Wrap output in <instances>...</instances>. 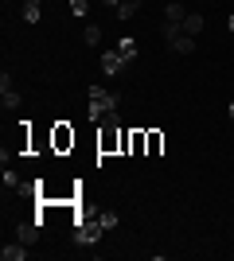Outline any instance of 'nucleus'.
Listing matches in <instances>:
<instances>
[{"mask_svg": "<svg viewBox=\"0 0 234 261\" xmlns=\"http://www.w3.org/2000/svg\"><path fill=\"white\" fill-rule=\"evenodd\" d=\"M184 16H188V8H184L179 0H168V8H164V23H184Z\"/></svg>", "mask_w": 234, "mask_h": 261, "instance_id": "7", "label": "nucleus"}, {"mask_svg": "<svg viewBox=\"0 0 234 261\" xmlns=\"http://www.w3.org/2000/svg\"><path fill=\"white\" fill-rule=\"evenodd\" d=\"M101 4H113V8H117V4H121V0H101Z\"/></svg>", "mask_w": 234, "mask_h": 261, "instance_id": "19", "label": "nucleus"}, {"mask_svg": "<svg viewBox=\"0 0 234 261\" xmlns=\"http://www.w3.org/2000/svg\"><path fill=\"white\" fill-rule=\"evenodd\" d=\"M94 218L101 222V230H113V226H117V215H113V211H101V215H94Z\"/></svg>", "mask_w": 234, "mask_h": 261, "instance_id": "16", "label": "nucleus"}, {"mask_svg": "<svg viewBox=\"0 0 234 261\" xmlns=\"http://www.w3.org/2000/svg\"><path fill=\"white\" fill-rule=\"evenodd\" d=\"M137 8H141V0H121L113 12H117V20H133V12H137Z\"/></svg>", "mask_w": 234, "mask_h": 261, "instance_id": "12", "label": "nucleus"}, {"mask_svg": "<svg viewBox=\"0 0 234 261\" xmlns=\"http://www.w3.org/2000/svg\"><path fill=\"white\" fill-rule=\"evenodd\" d=\"M101 70H106V74H121L125 70L121 51H101Z\"/></svg>", "mask_w": 234, "mask_h": 261, "instance_id": "5", "label": "nucleus"}, {"mask_svg": "<svg viewBox=\"0 0 234 261\" xmlns=\"http://www.w3.org/2000/svg\"><path fill=\"white\" fill-rule=\"evenodd\" d=\"M226 113H230V117H234V101H230V106H226Z\"/></svg>", "mask_w": 234, "mask_h": 261, "instance_id": "20", "label": "nucleus"}, {"mask_svg": "<svg viewBox=\"0 0 234 261\" xmlns=\"http://www.w3.org/2000/svg\"><path fill=\"white\" fill-rule=\"evenodd\" d=\"M4 187H20V175L8 172V168H4Z\"/></svg>", "mask_w": 234, "mask_h": 261, "instance_id": "18", "label": "nucleus"}, {"mask_svg": "<svg viewBox=\"0 0 234 261\" xmlns=\"http://www.w3.org/2000/svg\"><path fill=\"white\" fill-rule=\"evenodd\" d=\"M23 20H28V23H39V4H35V0H23Z\"/></svg>", "mask_w": 234, "mask_h": 261, "instance_id": "15", "label": "nucleus"}, {"mask_svg": "<svg viewBox=\"0 0 234 261\" xmlns=\"http://www.w3.org/2000/svg\"><path fill=\"white\" fill-rule=\"evenodd\" d=\"M51 148H55L59 156H63V152H70V148H74V129H70L67 121H59L55 129H51Z\"/></svg>", "mask_w": 234, "mask_h": 261, "instance_id": "3", "label": "nucleus"}, {"mask_svg": "<svg viewBox=\"0 0 234 261\" xmlns=\"http://www.w3.org/2000/svg\"><path fill=\"white\" fill-rule=\"evenodd\" d=\"M148 152V129H129V156Z\"/></svg>", "mask_w": 234, "mask_h": 261, "instance_id": "4", "label": "nucleus"}, {"mask_svg": "<svg viewBox=\"0 0 234 261\" xmlns=\"http://www.w3.org/2000/svg\"><path fill=\"white\" fill-rule=\"evenodd\" d=\"M179 28H184V32H188V35H199V32H203V16H199V12H188Z\"/></svg>", "mask_w": 234, "mask_h": 261, "instance_id": "10", "label": "nucleus"}, {"mask_svg": "<svg viewBox=\"0 0 234 261\" xmlns=\"http://www.w3.org/2000/svg\"><path fill=\"white\" fill-rule=\"evenodd\" d=\"M0 257H4V261H23V257H28V242H16V246H4V250H0Z\"/></svg>", "mask_w": 234, "mask_h": 261, "instance_id": "9", "label": "nucleus"}, {"mask_svg": "<svg viewBox=\"0 0 234 261\" xmlns=\"http://www.w3.org/2000/svg\"><path fill=\"white\" fill-rule=\"evenodd\" d=\"M82 39H86V47H98L101 43V28H98V23H90L86 32H82Z\"/></svg>", "mask_w": 234, "mask_h": 261, "instance_id": "14", "label": "nucleus"}, {"mask_svg": "<svg viewBox=\"0 0 234 261\" xmlns=\"http://www.w3.org/2000/svg\"><path fill=\"white\" fill-rule=\"evenodd\" d=\"M39 230H43V222H39V218H32V222H20V242H28V246H32V242L39 238Z\"/></svg>", "mask_w": 234, "mask_h": 261, "instance_id": "8", "label": "nucleus"}, {"mask_svg": "<svg viewBox=\"0 0 234 261\" xmlns=\"http://www.w3.org/2000/svg\"><path fill=\"white\" fill-rule=\"evenodd\" d=\"M70 12H74V16H86V12H90V0H70Z\"/></svg>", "mask_w": 234, "mask_h": 261, "instance_id": "17", "label": "nucleus"}, {"mask_svg": "<svg viewBox=\"0 0 234 261\" xmlns=\"http://www.w3.org/2000/svg\"><path fill=\"white\" fill-rule=\"evenodd\" d=\"M98 152L101 156L121 152V125H101V133H98Z\"/></svg>", "mask_w": 234, "mask_h": 261, "instance_id": "2", "label": "nucleus"}, {"mask_svg": "<svg viewBox=\"0 0 234 261\" xmlns=\"http://www.w3.org/2000/svg\"><path fill=\"white\" fill-rule=\"evenodd\" d=\"M101 234H106V230H101L98 218H74V242L78 246H94Z\"/></svg>", "mask_w": 234, "mask_h": 261, "instance_id": "1", "label": "nucleus"}, {"mask_svg": "<svg viewBox=\"0 0 234 261\" xmlns=\"http://www.w3.org/2000/svg\"><path fill=\"white\" fill-rule=\"evenodd\" d=\"M117 51H121L125 63H133V59H137V39H133V35H125L121 43H117Z\"/></svg>", "mask_w": 234, "mask_h": 261, "instance_id": "11", "label": "nucleus"}, {"mask_svg": "<svg viewBox=\"0 0 234 261\" xmlns=\"http://www.w3.org/2000/svg\"><path fill=\"white\" fill-rule=\"evenodd\" d=\"M0 106H4V109H12V106H20V94H16V90H12V78H8V74L0 78Z\"/></svg>", "mask_w": 234, "mask_h": 261, "instance_id": "6", "label": "nucleus"}, {"mask_svg": "<svg viewBox=\"0 0 234 261\" xmlns=\"http://www.w3.org/2000/svg\"><path fill=\"white\" fill-rule=\"evenodd\" d=\"M230 32H234V12H230Z\"/></svg>", "mask_w": 234, "mask_h": 261, "instance_id": "21", "label": "nucleus"}, {"mask_svg": "<svg viewBox=\"0 0 234 261\" xmlns=\"http://www.w3.org/2000/svg\"><path fill=\"white\" fill-rule=\"evenodd\" d=\"M160 148H164V133L148 129V156H160Z\"/></svg>", "mask_w": 234, "mask_h": 261, "instance_id": "13", "label": "nucleus"}]
</instances>
